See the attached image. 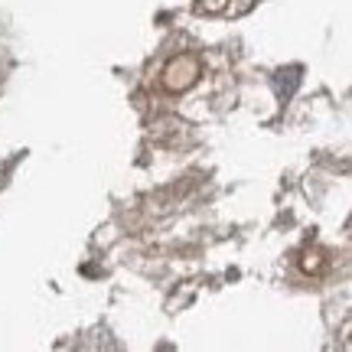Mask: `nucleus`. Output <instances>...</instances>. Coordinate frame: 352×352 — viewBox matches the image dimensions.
I'll use <instances>...</instances> for the list:
<instances>
[{
  "label": "nucleus",
  "instance_id": "obj_1",
  "mask_svg": "<svg viewBox=\"0 0 352 352\" xmlns=\"http://www.w3.org/2000/svg\"><path fill=\"white\" fill-rule=\"evenodd\" d=\"M202 76V63L199 56H192V52H179V56H173L170 63L164 65V88L166 91H173V95H179V91H186V88H192L196 82H199Z\"/></svg>",
  "mask_w": 352,
  "mask_h": 352
},
{
  "label": "nucleus",
  "instance_id": "obj_2",
  "mask_svg": "<svg viewBox=\"0 0 352 352\" xmlns=\"http://www.w3.org/2000/svg\"><path fill=\"white\" fill-rule=\"evenodd\" d=\"M228 7V0H199L196 13H222Z\"/></svg>",
  "mask_w": 352,
  "mask_h": 352
},
{
  "label": "nucleus",
  "instance_id": "obj_3",
  "mask_svg": "<svg viewBox=\"0 0 352 352\" xmlns=\"http://www.w3.org/2000/svg\"><path fill=\"white\" fill-rule=\"evenodd\" d=\"M320 267V252H307V258H303V271H316Z\"/></svg>",
  "mask_w": 352,
  "mask_h": 352
}]
</instances>
